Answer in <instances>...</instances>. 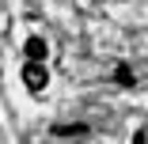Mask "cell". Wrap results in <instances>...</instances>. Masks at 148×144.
<instances>
[{
	"instance_id": "6da1fadb",
	"label": "cell",
	"mask_w": 148,
	"mask_h": 144,
	"mask_svg": "<svg viewBox=\"0 0 148 144\" xmlns=\"http://www.w3.org/2000/svg\"><path fill=\"white\" fill-rule=\"evenodd\" d=\"M46 80H49V76H46V68H42L38 61H27V65H23V83H27L31 91H42Z\"/></svg>"
},
{
	"instance_id": "7a4b0ae2",
	"label": "cell",
	"mask_w": 148,
	"mask_h": 144,
	"mask_svg": "<svg viewBox=\"0 0 148 144\" xmlns=\"http://www.w3.org/2000/svg\"><path fill=\"white\" fill-rule=\"evenodd\" d=\"M42 57H46V42L31 38V42H27V61H42Z\"/></svg>"
},
{
	"instance_id": "3957f363",
	"label": "cell",
	"mask_w": 148,
	"mask_h": 144,
	"mask_svg": "<svg viewBox=\"0 0 148 144\" xmlns=\"http://www.w3.org/2000/svg\"><path fill=\"white\" fill-rule=\"evenodd\" d=\"M80 133H87V125H80V121H72V125H53V136H80Z\"/></svg>"
},
{
	"instance_id": "277c9868",
	"label": "cell",
	"mask_w": 148,
	"mask_h": 144,
	"mask_svg": "<svg viewBox=\"0 0 148 144\" xmlns=\"http://www.w3.org/2000/svg\"><path fill=\"white\" fill-rule=\"evenodd\" d=\"M114 80H118V83H133V72H129L125 65H118V72H114Z\"/></svg>"
},
{
	"instance_id": "5b68a950",
	"label": "cell",
	"mask_w": 148,
	"mask_h": 144,
	"mask_svg": "<svg viewBox=\"0 0 148 144\" xmlns=\"http://www.w3.org/2000/svg\"><path fill=\"white\" fill-rule=\"evenodd\" d=\"M133 144H148V133H144V129H137V133H133Z\"/></svg>"
}]
</instances>
